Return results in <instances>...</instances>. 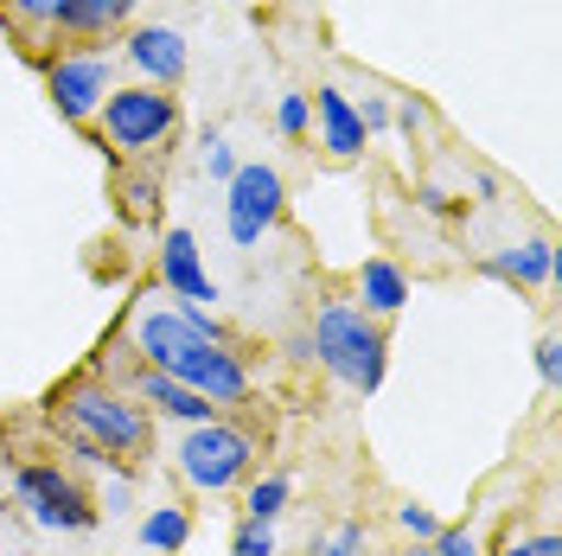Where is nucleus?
<instances>
[{
  "label": "nucleus",
  "mask_w": 562,
  "mask_h": 556,
  "mask_svg": "<svg viewBox=\"0 0 562 556\" xmlns=\"http://www.w3.org/2000/svg\"><path fill=\"white\" fill-rule=\"evenodd\" d=\"M122 340L135 346L140 365L179 378L186 390H199L217 416H231L237 403H249V365L244 352L224 340V326L205 308H167L160 288H147L122 326Z\"/></svg>",
  "instance_id": "1"
},
{
  "label": "nucleus",
  "mask_w": 562,
  "mask_h": 556,
  "mask_svg": "<svg viewBox=\"0 0 562 556\" xmlns=\"http://www.w3.org/2000/svg\"><path fill=\"white\" fill-rule=\"evenodd\" d=\"M45 410L58 422V435H77V442L103 448L115 467L154 454V416L140 410L122 383L97 378V371H70V378L45 397Z\"/></svg>",
  "instance_id": "2"
},
{
  "label": "nucleus",
  "mask_w": 562,
  "mask_h": 556,
  "mask_svg": "<svg viewBox=\"0 0 562 556\" xmlns=\"http://www.w3.org/2000/svg\"><path fill=\"white\" fill-rule=\"evenodd\" d=\"M179 135V97L154 84H115L109 103L90 122V141L115 160H167Z\"/></svg>",
  "instance_id": "3"
},
{
  "label": "nucleus",
  "mask_w": 562,
  "mask_h": 556,
  "mask_svg": "<svg viewBox=\"0 0 562 556\" xmlns=\"http://www.w3.org/2000/svg\"><path fill=\"white\" fill-rule=\"evenodd\" d=\"M314 365L326 378H339L346 390L371 397L384 383V365H390V346H384V326L371 313H358L351 301H326L314 313Z\"/></svg>",
  "instance_id": "4"
},
{
  "label": "nucleus",
  "mask_w": 562,
  "mask_h": 556,
  "mask_svg": "<svg viewBox=\"0 0 562 556\" xmlns=\"http://www.w3.org/2000/svg\"><path fill=\"white\" fill-rule=\"evenodd\" d=\"M173 467L192 492H231V487H244L249 467H256V435L231 416L192 422V429H179V442H173Z\"/></svg>",
  "instance_id": "5"
},
{
  "label": "nucleus",
  "mask_w": 562,
  "mask_h": 556,
  "mask_svg": "<svg viewBox=\"0 0 562 556\" xmlns=\"http://www.w3.org/2000/svg\"><path fill=\"white\" fill-rule=\"evenodd\" d=\"M38 77H45V97L58 109V122L90 129L97 109L109 103V90L122 84V65H115V52H103V45H58V52L38 58Z\"/></svg>",
  "instance_id": "6"
},
{
  "label": "nucleus",
  "mask_w": 562,
  "mask_h": 556,
  "mask_svg": "<svg viewBox=\"0 0 562 556\" xmlns=\"http://www.w3.org/2000/svg\"><path fill=\"white\" fill-rule=\"evenodd\" d=\"M0 467H13V505H26V519L38 531H90L103 519L97 499L77 487L58 460H13V454H0Z\"/></svg>",
  "instance_id": "7"
},
{
  "label": "nucleus",
  "mask_w": 562,
  "mask_h": 556,
  "mask_svg": "<svg viewBox=\"0 0 562 556\" xmlns=\"http://www.w3.org/2000/svg\"><path fill=\"white\" fill-rule=\"evenodd\" d=\"M281 211H288V186H281L276 167L269 160H237V174L224 186V231H231V244L256 249L281 224Z\"/></svg>",
  "instance_id": "8"
},
{
  "label": "nucleus",
  "mask_w": 562,
  "mask_h": 556,
  "mask_svg": "<svg viewBox=\"0 0 562 556\" xmlns=\"http://www.w3.org/2000/svg\"><path fill=\"white\" fill-rule=\"evenodd\" d=\"M115 65L128 70V84H154V90H179L186 77V38L173 26H135L122 38Z\"/></svg>",
  "instance_id": "9"
},
{
  "label": "nucleus",
  "mask_w": 562,
  "mask_h": 556,
  "mask_svg": "<svg viewBox=\"0 0 562 556\" xmlns=\"http://www.w3.org/2000/svg\"><path fill=\"white\" fill-rule=\"evenodd\" d=\"M160 288L173 294L179 308H205L211 313V301H217V281H211L205 263H199V237L179 231V224L160 237Z\"/></svg>",
  "instance_id": "10"
},
{
  "label": "nucleus",
  "mask_w": 562,
  "mask_h": 556,
  "mask_svg": "<svg viewBox=\"0 0 562 556\" xmlns=\"http://www.w3.org/2000/svg\"><path fill=\"white\" fill-rule=\"evenodd\" d=\"M128 13H135V0H65L52 45H109L128 26Z\"/></svg>",
  "instance_id": "11"
},
{
  "label": "nucleus",
  "mask_w": 562,
  "mask_h": 556,
  "mask_svg": "<svg viewBox=\"0 0 562 556\" xmlns=\"http://www.w3.org/2000/svg\"><path fill=\"white\" fill-rule=\"evenodd\" d=\"M314 122H319V147L333 154V160H358L364 154V122H358V109H351V97L346 90H314Z\"/></svg>",
  "instance_id": "12"
},
{
  "label": "nucleus",
  "mask_w": 562,
  "mask_h": 556,
  "mask_svg": "<svg viewBox=\"0 0 562 556\" xmlns=\"http://www.w3.org/2000/svg\"><path fill=\"white\" fill-rule=\"evenodd\" d=\"M480 269L492 281H512V288H543L557 276V244L550 237H530V244H512V249H486Z\"/></svg>",
  "instance_id": "13"
},
{
  "label": "nucleus",
  "mask_w": 562,
  "mask_h": 556,
  "mask_svg": "<svg viewBox=\"0 0 562 556\" xmlns=\"http://www.w3.org/2000/svg\"><path fill=\"white\" fill-rule=\"evenodd\" d=\"M409 308V276L390 263V256H371L364 269H358V313H371L378 326L396 320V313Z\"/></svg>",
  "instance_id": "14"
},
{
  "label": "nucleus",
  "mask_w": 562,
  "mask_h": 556,
  "mask_svg": "<svg viewBox=\"0 0 562 556\" xmlns=\"http://www.w3.org/2000/svg\"><path fill=\"white\" fill-rule=\"evenodd\" d=\"M58 13H65V0H7V33L26 45H52Z\"/></svg>",
  "instance_id": "15"
},
{
  "label": "nucleus",
  "mask_w": 562,
  "mask_h": 556,
  "mask_svg": "<svg viewBox=\"0 0 562 556\" xmlns=\"http://www.w3.org/2000/svg\"><path fill=\"white\" fill-rule=\"evenodd\" d=\"M186 537H192V512H186V505H154V512L140 519V544L160 551V556H179Z\"/></svg>",
  "instance_id": "16"
},
{
  "label": "nucleus",
  "mask_w": 562,
  "mask_h": 556,
  "mask_svg": "<svg viewBox=\"0 0 562 556\" xmlns=\"http://www.w3.org/2000/svg\"><path fill=\"white\" fill-rule=\"evenodd\" d=\"M288 499H294L288 474H262V480H249L244 487V519L249 524H276L281 512H288Z\"/></svg>",
  "instance_id": "17"
},
{
  "label": "nucleus",
  "mask_w": 562,
  "mask_h": 556,
  "mask_svg": "<svg viewBox=\"0 0 562 556\" xmlns=\"http://www.w3.org/2000/svg\"><path fill=\"white\" fill-rule=\"evenodd\" d=\"M154 199H160V160H135V174H122V211L147 224L154 218Z\"/></svg>",
  "instance_id": "18"
},
{
  "label": "nucleus",
  "mask_w": 562,
  "mask_h": 556,
  "mask_svg": "<svg viewBox=\"0 0 562 556\" xmlns=\"http://www.w3.org/2000/svg\"><path fill=\"white\" fill-rule=\"evenodd\" d=\"M276 129L288 141H301L307 135V129H314V103H307V97H301V90H288V97H281L276 103Z\"/></svg>",
  "instance_id": "19"
},
{
  "label": "nucleus",
  "mask_w": 562,
  "mask_h": 556,
  "mask_svg": "<svg viewBox=\"0 0 562 556\" xmlns=\"http://www.w3.org/2000/svg\"><path fill=\"white\" fill-rule=\"evenodd\" d=\"M199 167H205L217 186H231V174H237V154H231V141H224V135H205V141H199Z\"/></svg>",
  "instance_id": "20"
},
{
  "label": "nucleus",
  "mask_w": 562,
  "mask_h": 556,
  "mask_svg": "<svg viewBox=\"0 0 562 556\" xmlns=\"http://www.w3.org/2000/svg\"><path fill=\"white\" fill-rule=\"evenodd\" d=\"M428 551H435V556H486V544L473 537V524H441Z\"/></svg>",
  "instance_id": "21"
},
{
  "label": "nucleus",
  "mask_w": 562,
  "mask_h": 556,
  "mask_svg": "<svg viewBox=\"0 0 562 556\" xmlns=\"http://www.w3.org/2000/svg\"><path fill=\"white\" fill-rule=\"evenodd\" d=\"M231 556H276V524H237L231 531Z\"/></svg>",
  "instance_id": "22"
},
{
  "label": "nucleus",
  "mask_w": 562,
  "mask_h": 556,
  "mask_svg": "<svg viewBox=\"0 0 562 556\" xmlns=\"http://www.w3.org/2000/svg\"><path fill=\"white\" fill-rule=\"evenodd\" d=\"M396 531H403V537H416V544H435L441 519H435L428 505H396Z\"/></svg>",
  "instance_id": "23"
},
{
  "label": "nucleus",
  "mask_w": 562,
  "mask_h": 556,
  "mask_svg": "<svg viewBox=\"0 0 562 556\" xmlns=\"http://www.w3.org/2000/svg\"><path fill=\"white\" fill-rule=\"evenodd\" d=\"M492 556H562L557 531H537V537H512V544H498Z\"/></svg>",
  "instance_id": "24"
},
{
  "label": "nucleus",
  "mask_w": 562,
  "mask_h": 556,
  "mask_svg": "<svg viewBox=\"0 0 562 556\" xmlns=\"http://www.w3.org/2000/svg\"><path fill=\"white\" fill-rule=\"evenodd\" d=\"M351 109H358L364 135H384V129H390V97H384V90H364V103H351Z\"/></svg>",
  "instance_id": "25"
},
{
  "label": "nucleus",
  "mask_w": 562,
  "mask_h": 556,
  "mask_svg": "<svg viewBox=\"0 0 562 556\" xmlns=\"http://www.w3.org/2000/svg\"><path fill=\"white\" fill-rule=\"evenodd\" d=\"M390 122H396L403 135L416 141L422 129H428V103H422V97H403V103H390Z\"/></svg>",
  "instance_id": "26"
},
{
  "label": "nucleus",
  "mask_w": 562,
  "mask_h": 556,
  "mask_svg": "<svg viewBox=\"0 0 562 556\" xmlns=\"http://www.w3.org/2000/svg\"><path fill=\"white\" fill-rule=\"evenodd\" d=\"M537 378H543V383L562 378V340H557V333H543V340H537Z\"/></svg>",
  "instance_id": "27"
},
{
  "label": "nucleus",
  "mask_w": 562,
  "mask_h": 556,
  "mask_svg": "<svg viewBox=\"0 0 562 556\" xmlns=\"http://www.w3.org/2000/svg\"><path fill=\"white\" fill-rule=\"evenodd\" d=\"M326 556H364V524H339L333 544H326Z\"/></svg>",
  "instance_id": "28"
},
{
  "label": "nucleus",
  "mask_w": 562,
  "mask_h": 556,
  "mask_svg": "<svg viewBox=\"0 0 562 556\" xmlns=\"http://www.w3.org/2000/svg\"><path fill=\"white\" fill-rule=\"evenodd\" d=\"M288 358H294V365H314V333H307V326L288 333Z\"/></svg>",
  "instance_id": "29"
},
{
  "label": "nucleus",
  "mask_w": 562,
  "mask_h": 556,
  "mask_svg": "<svg viewBox=\"0 0 562 556\" xmlns=\"http://www.w3.org/2000/svg\"><path fill=\"white\" fill-rule=\"evenodd\" d=\"M422 211H435V218H448V211H454V199H448L441 186H422Z\"/></svg>",
  "instance_id": "30"
},
{
  "label": "nucleus",
  "mask_w": 562,
  "mask_h": 556,
  "mask_svg": "<svg viewBox=\"0 0 562 556\" xmlns=\"http://www.w3.org/2000/svg\"><path fill=\"white\" fill-rule=\"evenodd\" d=\"M0 512H7V467H0Z\"/></svg>",
  "instance_id": "31"
},
{
  "label": "nucleus",
  "mask_w": 562,
  "mask_h": 556,
  "mask_svg": "<svg viewBox=\"0 0 562 556\" xmlns=\"http://www.w3.org/2000/svg\"><path fill=\"white\" fill-rule=\"evenodd\" d=\"M403 556H435V551H428V544H416V551H403Z\"/></svg>",
  "instance_id": "32"
}]
</instances>
